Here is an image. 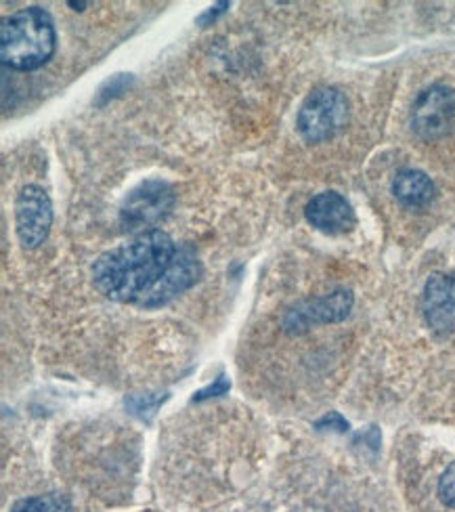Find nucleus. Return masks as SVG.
<instances>
[{"mask_svg":"<svg viewBox=\"0 0 455 512\" xmlns=\"http://www.w3.org/2000/svg\"><path fill=\"white\" fill-rule=\"evenodd\" d=\"M202 265L189 248L168 233L151 229L130 244L99 256L93 280L101 294L118 303L160 307L200 280Z\"/></svg>","mask_w":455,"mask_h":512,"instance_id":"nucleus-1","label":"nucleus"},{"mask_svg":"<svg viewBox=\"0 0 455 512\" xmlns=\"http://www.w3.org/2000/svg\"><path fill=\"white\" fill-rule=\"evenodd\" d=\"M57 47L55 21L40 7L21 9L0 26V59L17 72H32L49 63Z\"/></svg>","mask_w":455,"mask_h":512,"instance_id":"nucleus-2","label":"nucleus"},{"mask_svg":"<svg viewBox=\"0 0 455 512\" xmlns=\"http://www.w3.org/2000/svg\"><path fill=\"white\" fill-rule=\"evenodd\" d=\"M351 110L346 97L334 87L315 89L298 112V131L309 143L336 137L349 122Z\"/></svg>","mask_w":455,"mask_h":512,"instance_id":"nucleus-3","label":"nucleus"},{"mask_svg":"<svg viewBox=\"0 0 455 512\" xmlns=\"http://www.w3.org/2000/svg\"><path fill=\"white\" fill-rule=\"evenodd\" d=\"M455 120V93L445 84H432L414 103L411 128L426 141L445 137Z\"/></svg>","mask_w":455,"mask_h":512,"instance_id":"nucleus-4","label":"nucleus"},{"mask_svg":"<svg viewBox=\"0 0 455 512\" xmlns=\"http://www.w3.org/2000/svg\"><path fill=\"white\" fill-rule=\"evenodd\" d=\"M53 225V204L47 191L38 185H26L15 200L17 238L26 248H38L47 240Z\"/></svg>","mask_w":455,"mask_h":512,"instance_id":"nucleus-5","label":"nucleus"},{"mask_svg":"<svg viewBox=\"0 0 455 512\" xmlns=\"http://www.w3.org/2000/svg\"><path fill=\"white\" fill-rule=\"evenodd\" d=\"M172 204H175V196H172V189L166 183L147 181L126 198L122 221L130 227L151 225L166 217Z\"/></svg>","mask_w":455,"mask_h":512,"instance_id":"nucleus-6","label":"nucleus"},{"mask_svg":"<svg viewBox=\"0 0 455 512\" xmlns=\"http://www.w3.org/2000/svg\"><path fill=\"white\" fill-rule=\"evenodd\" d=\"M422 311L435 332H455V271L430 277L422 294Z\"/></svg>","mask_w":455,"mask_h":512,"instance_id":"nucleus-7","label":"nucleus"},{"mask_svg":"<svg viewBox=\"0 0 455 512\" xmlns=\"http://www.w3.org/2000/svg\"><path fill=\"white\" fill-rule=\"evenodd\" d=\"M305 217L315 229L330 233V236L351 231L357 223L353 206L336 191H323L315 196L305 208Z\"/></svg>","mask_w":455,"mask_h":512,"instance_id":"nucleus-8","label":"nucleus"},{"mask_svg":"<svg viewBox=\"0 0 455 512\" xmlns=\"http://www.w3.org/2000/svg\"><path fill=\"white\" fill-rule=\"evenodd\" d=\"M353 294L349 290H336L328 296L315 298V301L302 303L298 309L290 311L286 317L288 328H309L311 324H332L340 322L351 313Z\"/></svg>","mask_w":455,"mask_h":512,"instance_id":"nucleus-9","label":"nucleus"},{"mask_svg":"<svg viewBox=\"0 0 455 512\" xmlns=\"http://www.w3.org/2000/svg\"><path fill=\"white\" fill-rule=\"evenodd\" d=\"M393 194L407 208H422L432 202L437 189H435V183H432L430 177L422 173V170L407 168V170H401V173L395 177Z\"/></svg>","mask_w":455,"mask_h":512,"instance_id":"nucleus-10","label":"nucleus"},{"mask_svg":"<svg viewBox=\"0 0 455 512\" xmlns=\"http://www.w3.org/2000/svg\"><path fill=\"white\" fill-rule=\"evenodd\" d=\"M11 512H72V506L68 498H63L59 494H49L21 500L13 506Z\"/></svg>","mask_w":455,"mask_h":512,"instance_id":"nucleus-11","label":"nucleus"},{"mask_svg":"<svg viewBox=\"0 0 455 512\" xmlns=\"http://www.w3.org/2000/svg\"><path fill=\"white\" fill-rule=\"evenodd\" d=\"M439 496L449 508H455V462L447 468L439 481Z\"/></svg>","mask_w":455,"mask_h":512,"instance_id":"nucleus-12","label":"nucleus"},{"mask_svg":"<svg viewBox=\"0 0 455 512\" xmlns=\"http://www.w3.org/2000/svg\"><path fill=\"white\" fill-rule=\"evenodd\" d=\"M227 391H229V382H227V378H225V376H219V378H216V382H214V384H210L208 389H202V391L198 393V397H195V399H206V397L225 395Z\"/></svg>","mask_w":455,"mask_h":512,"instance_id":"nucleus-13","label":"nucleus"},{"mask_svg":"<svg viewBox=\"0 0 455 512\" xmlns=\"http://www.w3.org/2000/svg\"><path fill=\"white\" fill-rule=\"evenodd\" d=\"M317 426H319V429H325V426H338V431H346V429H349V424H346V420L340 416V414H330V416H325L323 420H319L317 422Z\"/></svg>","mask_w":455,"mask_h":512,"instance_id":"nucleus-14","label":"nucleus"},{"mask_svg":"<svg viewBox=\"0 0 455 512\" xmlns=\"http://www.w3.org/2000/svg\"><path fill=\"white\" fill-rule=\"evenodd\" d=\"M227 7H229V3H219V5H214L206 15H202V17H200V24H204V21H208V19H214L216 15L223 13Z\"/></svg>","mask_w":455,"mask_h":512,"instance_id":"nucleus-15","label":"nucleus"},{"mask_svg":"<svg viewBox=\"0 0 455 512\" xmlns=\"http://www.w3.org/2000/svg\"><path fill=\"white\" fill-rule=\"evenodd\" d=\"M68 5H70L74 11H84V7H86L84 3H68Z\"/></svg>","mask_w":455,"mask_h":512,"instance_id":"nucleus-16","label":"nucleus"}]
</instances>
